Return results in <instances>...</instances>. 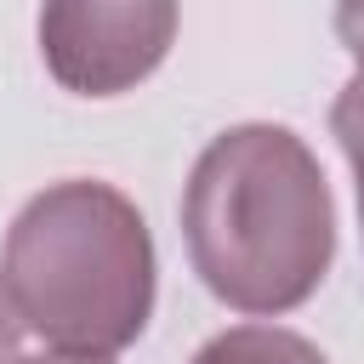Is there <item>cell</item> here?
<instances>
[{"label":"cell","instance_id":"277c9868","mask_svg":"<svg viewBox=\"0 0 364 364\" xmlns=\"http://www.w3.org/2000/svg\"><path fill=\"white\" fill-rule=\"evenodd\" d=\"M193 364H330L307 336L279 330V324H233L222 336H210Z\"/></svg>","mask_w":364,"mask_h":364},{"label":"cell","instance_id":"6da1fadb","mask_svg":"<svg viewBox=\"0 0 364 364\" xmlns=\"http://www.w3.org/2000/svg\"><path fill=\"white\" fill-rule=\"evenodd\" d=\"M182 239L199 284L233 313L301 307L336 262V199L290 125H228L182 188Z\"/></svg>","mask_w":364,"mask_h":364},{"label":"cell","instance_id":"3957f363","mask_svg":"<svg viewBox=\"0 0 364 364\" xmlns=\"http://www.w3.org/2000/svg\"><path fill=\"white\" fill-rule=\"evenodd\" d=\"M176 40V0H46L40 57L63 91L119 97L142 85Z\"/></svg>","mask_w":364,"mask_h":364},{"label":"cell","instance_id":"ba28073f","mask_svg":"<svg viewBox=\"0 0 364 364\" xmlns=\"http://www.w3.org/2000/svg\"><path fill=\"white\" fill-rule=\"evenodd\" d=\"M17 364H108V353H68V347H57V353H40V358H17Z\"/></svg>","mask_w":364,"mask_h":364},{"label":"cell","instance_id":"7a4b0ae2","mask_svg":"<svg viewBox=\"0 0 364 364\" xmlns=\"http://www.w3.org/2000/svg\"><path fill=\"white\" fill-rule=\"evenodd\" d=\"M0 284L40 341L119 353L154 318V233L114 182L68 176L6 228Z\"/></svg>","mask_w":364,"mask_h":364},{"label":"cell","instance_id":"5b68a950","mask_svg":"<svg viewBox=\"0 0 364 364\" xmlns=\"http://www.w3.org/2000/svg\"><path fill=\"white\" fill-rule=\"evenodd\" d=\"M330 131H336V142H341V154H347V165H353L358 222H364V68L341 85V97H336V108H330Z\"/></svg>","mask_w":364,"mask_h":364},{"label":"cell","instance_id":"8992f818","mask_svg":"<svg viewBox=\"0 0 364 364\" xmlns=\"http://www.w3.org/2000/svg\"><path fill=\"white\" fill-rule=\"evenodd\" d=\"M336 40L353 51V63L364 68V0H336Z\"/></svg>","mask_w":364,"mask_h":364},{"label":"cell","instance_id":"52a82bcc","mask_svg":"<svg viewBox=\"0 0 364 364\" xmlns=\"http://www.w3.org/2000/svg\"><path fill=\"white\" fill-rule=\"evenodd\" d=\"M23 318H17V307H11V296H6V284H0V364H17L23 353Z\"/></svg>","mask_w":364,"mask_h":364}]
</instances>
